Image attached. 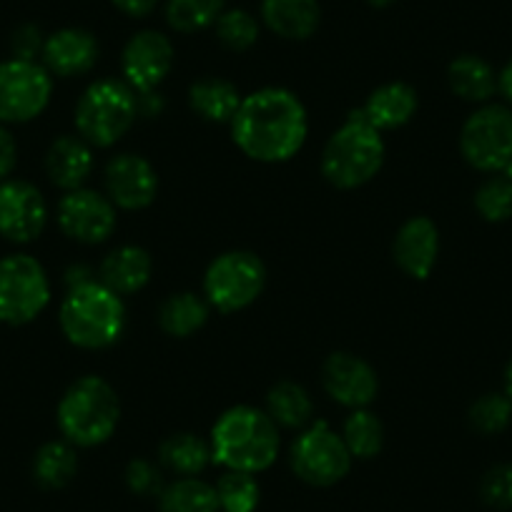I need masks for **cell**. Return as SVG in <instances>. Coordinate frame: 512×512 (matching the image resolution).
Returning <instances> with one entry per match:
<instances>
[{
    "mask_svg": "<svg viewBox=\"0 0 512 512\" xmlns=\"http://www.w3.org/2000/svg\"><path fill=\"white\" fill-rule=\"evenodd\" d=\"M267 415L272 417L277 425L289 427V430H302L304 425L312 422L314 405L309 392L304 390L302 384L294 382H279L277 387L269 390L267 397Z\"/></svg>",
    "mask_w": 512,
    "mask_h": 512,
    "instance_id": "83f0119b",
    "label": "cell"
},
{
    "mask_svg": "<svg viewBox=\"0 0 512 512\" xmlns=\"http://www.w3.org/2000/svg\"><path fill=\"white\" fill-rule=\"evenodd\" d=\"M384 164L382 131L369 126L354 111L339 131H334L322 154V174L337 189H357L377 176Z\"/></svg>",
    "mask_w": 512,
    "mask_h": 512,
    "instance_id": "277c9868",
    "label": "cell"
},
{
    "mask_svg": "<svg viewBox=\"0 0 512 512\" xmlns=\"http://www.w3.org/2000/svg\"><path fill=\"white\" fill-rule=\"evenodd\" d=\"M497 88L502 91V96L512 103V61L502 68V73L497 76Z\"/></svg>",
    "mask_w": 512,
    "mask_h": 512,
    "instance_id": "7bdbcfd3",
    "label": "cell"
},
{
    "mask_svg": "<svg viewBox=\"0 0 512 512\" xmlns=\"http://www.w3.org/2000/svg\"><path fill=\"white\" fill-rule=\"evenodd\" d=\"M216 497L224 512H254L259 505V482L249 472L229 470L216 482Z\"/></svg>",
    "mask_w": 512,
    "mask_h": 512,
    "instance_id": "1f68e13d",
    "label": "cell"
},
{
    "mask_svg": "<svg viewBox=\"0 0 512 512\" xmlns=\"http://www.w3.org/2000/svg\"><path fill=\"white\" fill-rule=\"evenodd\" d=\"M344 445L352 452V457L359 460H369V457L379 455L384 442V427L377 420V415L367 410H354L349 420L344 422Z\"/></svg>",
    "mask_w": 512,
    "mask_h": 512,
    "instance_id": "4dcf8cb0",
    "label": "cell"
},
{
    "mask_svg": "<svg viewBox=\"0 0 512 512\" xmlns=\"http://www.w3.org/2000/svg\"><path fill=\"white\" fill-rule=\"evenodd\" d=\"M161 512H219V497L216 487L199 477H181L161 490L159 495Z\"/></svg>",
    "mask_w": 512,
    "mask_h": 512,
    "instance_id": "484cf974",
    "label": "cell"
},
{
    "mask_svg": "<svg viewBox=\"0 0 512 512\" xmlns=\"http://www.w3.org/2000/svg\"><path fill=\"white\" fill-rule=\"evenodd\" d=\"M447 81H450V88L455 96L470 103L490 101L497 91V76L492 71V66L485 58L472 56V53L455 58L450 63Z\"/></svg>",
    "mask_w": 512,
    "mask_h": 512,
    "instance_id": "603a6c76",
    "label": "cell"
},
{
    "mask_svg": "<svg viewBox=\"0 0 512 512\" xmlns=\"http://www.w3.org/2000/svg\"><path fill=\"white\" fill-rule=\"evenodd\" d=\"M307 131L304 103L287 88H262L241 98L239 111L231 118L234 144L249 159L264 164H282L297 156Z\"/></svg>",
    "mask_w": 512,
    "mask_h": 512,
    "instance_id": "6da1fadb",
    "label": "cell"
},
{
    "mask_svg": "<svg viewBox=\"0 0 512 512\" xmlns=\"http://www.w3.org/2000/svg\"><path fill=\"white\" fill-rule=\"evenodd\" d=\"M352 460L342 437L322 420L304 430L292 445V470L299 480L314 487L337 485L352 470Z\"/></svg>",
    "mask_w": 512,
    "mask_h": 512,
    "instance_id": "30bf717a",
    "label": "cell"
},
{
    "mask_svg": "<svg viewBox=\"0 0 512 512\" xmlns=\"http://www.w3.org/2000/svg\"><path fill=\"white\" fill-rule=\"evenodd\" d=\"M480 495L495 510H512V465H495L480 482Z\"/></svg>",
    "mask_w": 512,
    "mask_h": 512,
    "instance_id": "d590c367",
    "label": "cell"
},
{
    "mask_svg": "<svg viewBox=\"0 0 512 512\" xmlns=\"http://www.w3.org/2000/svg\"><path fill=\"white\" fill-rule=\"evenodd\" d=\"M505 395H507V400L512 402V359L505 369Z\"/></svg>",
    "mask_w": 512,
    "mask_h": 512,
    "instance_id": "ee69618b",
    "label": "cell"
},
{
    "mask_svg": "<svg viewBox=\"0 0 512 512\" xmlns=\"http://www.w3.org/2000/svg\"><path fill=\"white\" fill-rule=\"evenodd\" d=\"M18 161V144L8 128L0 126V184L8 181Z\"/></svg>",
    "mask_w": 512,
    "mask_h": 512,
    "instance_id": "f35d334b",
    "label": "cell"
},
{
    "mask_svg": "<svg viewBox=\"0 0 512 512\" xmlns=\"http://www.w3.org/2000/svg\"><path fill=\"white\" fill-rule=\"evenodd\" d=\"M126 485L128 490L141 497L161 495V490H164V477H161V470L154 462L134 460L128 462L126 467Z\"/></svg>",
    "mask_w": 512,
    "mask_h": 512,
    "instance_id": "8d00e7d4",
    "label": "cell"
},
{
    "mask_svg": "<svg viewBox=\"0 0 512 512\" xmlns=\"http://www.w3.org/2000/svg\"><path fill=\"white\" fill-rule=\"evenodd\" d=\"M61 329L68 342L81 349L111 347L126 329L123 299L96 279L68 289L61 304Z\"/></svg>",
    "mask_w": 512,
    "mask_h": 512,
    "instance_id": "3957f363",
    "label": "cell"
},
{
    "mask_svg": "<svg viewBox=\"0 0 512 512\" xmlns=\"http://www.w3.org/2000/svg\"><path fill=\"white\" fill-rule=\"evenodd\" d=\"M209 319V302L191 292L174 294L159 309V324L171 337H191Z\"/></svg>",
    "mask_w": 512,
    "mask_h": 512,
    "instance_id": "4316f807",
    "label": "cell"
},
{
    "mask_svg": "<svg viewBox=\"0 0 512 512\" xmlns=\"http://www.w3.org/2000/svg\"><path fill=\"white\" fill-rule=\"evenodd\" d=\"M53 81L46 66L36 61L0 63V123H26L46 111Z\"/></svg>",
    "mask_w": 512,
    "mask_h": 512,
    "instance_id": "8fae6325",
    "label": "cell"
},
{
    "mask_svg": "<svg viewBox=\"0 0 512 512\" xmlns=\"http://www.w3.org/2000/svg\"><path fill=\"white\" fill-rule=\"evenodd\" d=\"M512 420V402L507 395H485L470 407V425L482 435H497Z\"/></svg>",
    "mask_w": 512,
    "mask_h": 512,
    "instance_id": "e575fe53",
    "label": "cell"
},
{
    "mask_svg": "<svg viewBox=\"0 0 512 512\" xmlns=\"http://www.w3.org/2000/svg\"><path fill=\"white\" fill-rule=\"evenodd\" d=\"M317 0H262V18L267 28L287 41H304L319 28Z\"/></svg>",
    "mask_w": 512,
    "mask_h": 512,
    "instance_id": "7402d4cb",
    "label": "cell"
},
{
    "mask_svg": "<svg viewBox=\"0 0 512 512\" xmlns=\"http://www.w3.org/2000/svg\"><path fill=\"white\" fill-rule=\"evenodd\" d=\"M106 191L113 206L126 211H139L151 206L159 191V176L154 166L136 154H121L108 161Z\"/></svg>",
    "mask_w": 512,
    "mask_h": 512,
    "instance_id": "2e32d148",
    "label": "cell"
},
{
    "mask_svg": "<svg viewBox=\"0 0 512 512\" xmlns=\"http://www.w3.org/2000/svg\"><path fill=\"white\" fill-rule=\"evenodd\" d=\"M76 470V452H73V447L68 442H46L36 452V460H33L36 482L41 487H48V490H61V487H66L76 477Z\"/></svg>",
    "mask_w": 512,
    "mask_h": 512,
    "instance_id": "f1b7e54d",
    "label": "cell"
},
{
    "mask_svg": "<svg viewBox=\"0 0 512 512\" xmlns=\"http://www.w3.org/2000/svg\"><path fill=\"white\" fill-rule=\"evenodd\" d=\"M58 226L81 244H101L116 229V206L91 189H73L58 204Z\"/></svg>",
    "mask_w": 512,
    "mask_h": 512,
    "instance_id": "7c38bea8",
    "label": "cell"
},
{
    "mask_svg": "<svg viewBox=\"0 0 512 512\" xmlns=\"http://www.w3.org/2000/svg\"><path fill=\"white\" fill-rule=\"evenodd\" d=\"M159 460L166 470L176 472V475L196 477L206 470L214 457H211V445H206L201 437L191 435V432H179L161 442Z\"/></svg>",
    "mask_w": 512,
    "mask_h": 512,
    "instance_id": "d4e9b609",
    "label": "cell"
},
{
    "mask_svg": "<svg viewBox=\"0 0 512 512\" xmlns=\"http://www.w3.org/2000/svg\"><path fill=\"white\" fill-rule=\"evenodd\" d=\"M189 103L206 121L231 123L241 106V96L234 83L224 78H201L189 88Z\"/></svg>",
    "mask_w": 512,
    "mask_h": 512,
    "instance_id": "cb8c5ba5",
    "label": "cell"
},
{
    "mask_svg": "<svg viewBox=\"0 0 512 512\" xmlns=\"http://www.w3.org/2000/svg\"><path fill=\"white\" fill-rule=\"evenodd\" d=\"M367 3L372 8H390L392 3H395V0H367Z\"/></svg>",
    "mask_w": 512,
    "mask_h": 512,
    "instance_id": "f6af8a7d",
    "label": "cell"
},
{
    "mask_svg": "<svg viewBox=\"0 0 512 512\" xmlns=\"http://www.w3.org/2000/svg\"><path fill=\"white\" fill-rule=\"evenodd\" d=\"M224 0H166V21L179 33H196L216 26Z\"/></svg>",
    "mask_w": 512,
    "mask_h": 512,
    "instance_id": "f546056e",
    "label": "cell"
},
{
    "mask_svg": "<svg viewBox=\"0 0 512 512\" xmlns=\"http://www.w3.org/2000/svg\"><path fill=\"white\" fill-rule=\"evenodd\" d=\"M460 151L477 171L500 174L512 161V108L500 103L477 108L462 126Z\"/></svg>",
    "mask_w": 512,
    "mask_h": 512,
    "instance_id": "9c48e42d",
    "label": "cell"
},
{
    "mask_svg": "<svg viewBox=\"0 0 512 512\" xmlns=\"http://www.w3.org/2000/svg\"><path fill=\"white\" fill-rule=\"evenodd\" d=\"M113 6L118 8L121 13L131 18H146L149 13L156 11L159 6V0H111Z\"/></svg>",
    "mask_w": 512,
    "mask_h": 512,
    "instance_id": "60d3db41",
    "label": "cell"
},
{
    "mask_svg": "<svg viewBox=\"0 0 512 512\" xmlns=\"http://www.w3.org/2000/svg\"><path fill=\"white\" fill-rule=\"evenodd\" d=\"M51 302L46 269L28 254L0 259V322L21 327L33 322Z\"/></svg>",
    "mask_w": 512,
    "mask_h": 512,
    "instance_id": "ba28073f",
    "label": "cell"
},
{
    "mask_svg": "<svg viewBox=\"0 0 512 512\" xmlns=\"http://www.w3.org/2000/svg\"><path fill=\"white\" fill-rule=\"evenodd\" d=\"M121 405L111 384L101 377H83L68 387L58 405V427L76 447L103 445L116 432Z\"/></svg>",
    "mask_w": 512,
    "mask_h": 512,
    "instance_id": "5b68a950",
    "label": "cell"
},
{
    "mask_svg": "<svg viewBox=\"0 0 512 512\" xmlns=\"http://www.w3.org/2000/svg\"><path fill=\"white\" fill-rule=\"evenodd\" d=\"M437 251H440V231H437L435 221L427 216H415L397 231L395 259L402 272L410 277H430L437 262Z\"/></svg>",
    "mask_w": 512,
    "mask_h": 512,
    "instance_id": "ac0fdd59",
    "label": "cell"
},
{
    "mask_svg": "<svg viewBox=\"0 0 512 512\" xmlns=\"http://www.w3.org/2000/svg\"><path fill=\"white\" fill-rule=\"evenodd\" d=\"M475 206L485 221H507L512 216V179L497 174L477 189Z\"/></svg>",
    "mask_w": 512,
    "mask_h": 512,
    "instance_id": "836d02e7",
    "label": "cell"
},
{
    "mask_svg": "<svg viewBox=\"0 0 512 512\" xmlns=\"http://www.w3.org/2000/svg\"><path fill=\"white\" fill-rule=\"evenodd\" d=\"M216 36L229 51H249L259 38V23L249 11L231 8L221 13L216 21Z\"/></svg>",
    "mask_w": 512,
    "mask_h": 512,
    "instance_id": "d6a6232c",
    "label": "cell"
},
{
    "mask_svg": "<svg viewBox=\"0 0 512 512\" xmlns=\"http://www.w3.org/2000/svg\"><path fill=\"white\" fill-rule=\"evenodd\" d=\"M88 282H93V274H91V269L83 267V264H76V267H71V269H68V272H66V284H68V289L81 287V284H88Z\"/></svg>",
    "mask_w": 512,
    "mask_h": 512,
    "instance_id": "b9f144b4",
    "label": "cell"
},
{
    "mask_svg": "<svg viewBox=\"0 0 512 512\" xmlns=\"http://www.w3.org/2000/svg\"><path fill=\"white\" fill-rule=\"evenodd\" d=\"M174 66V46L159 31H141L126 43L121 68L134 93L156 91Z\"/></svg>",
    "mask_w": 512,
    "mask_h": 512,
    "instance_id": "5bb4252c",
    "label": "cell"
},
{
    "mask_svg": "<svg viewBox=\"0 0 512 512\" xmlns=\"http://www.w3.org/2000/svg\"><path fill=\"white\" fill-rule=\"evenodd\" d=\"M139 116L134 88L123 81H96L76 106V128L86 144L108 149L126 136Z\"/></svg>",
    "mask_w": 512,
    "mask_h": 512,
    "instance_id": "8992f818",
    "label": "cell"
},
{
    "mask_svg": "<svg viewBox=\"0 0 512 512\" xmlns=\"http://www.w3.org/2000/svg\"><path fill=\"white\" fill-rule=\"evenodd\" d=\"M43 43L46 38L41 36L36 26H21L16 33H13V58H21V61H36V56L43 53Z\"/></svg>",
    "mask_w": 512,
    "mask_h": 512,
    "instance_id": "74e56055",
    "label": "cell"
},
{
    "mask_svg": "<svg viewBox=\"0 0 512 512\" xmlns=\"http://www.w3.org/2000/svg\"><path fill=\"white\" fill-rule=\"evenodd\" d=\"M43 66L61 78L88 73L98 61V41L83 28H61L43 43Z\"/></svg>",
    "mask_w": 512,
    "mask_h": 512,
    "instance_id": "e0dca14e",
    "label": "cell"
},
{
    "mask_svg": "<svg viewBox=\"0 0 512 512\" xmlns=\"http://www.w3.org/2000/svg\"><path fill=\"white\" fill-rule=\"evenodd\" d=\"M151 256L149 251L141 246H118L116 251L103 259L101 269H98V282L108 287L111 292L121 294H136L149 284L151 279Z\"/></svg>",
    "mask_w": 512,
    "mask_h": 512,
    "instance_id": "d6986e66",
    "label": "cell"
},
{
    "mask_svg": "<svg viewBox=\"0 0 512 512\" xmlns=\"http://www.w3.org/2000/svg\"><path fill=\"white\" fill-rule=\"evenodd\" d=\"M48 204L28 181L8 179L0 184V236L16 244L38 239L46 229Z\"/></svg>",
    "mask_w": 512,
    "mask_h": 512,
    "instance_id": "4fadbf2b",
    "label": "cell"
},
{
    "mask_svg": "<svg viewBox=\"0 0 512 512\" xmlns=\"http://www.w3.org/2000/svg\"><path fill=\"white\" fill-rule=\"evenodd\" d=\"M267 267L251 251H229L216 256L204 277L206 302L219 312H239L246 309L264 292Z\"/></svg>",
    "mask_w": 512,
    "mask_h": 512,
    "instance_id": "52a82bcc",
    "label": "cell"
},
{
    "mask_svg": "<svg viewBox=\"0 0 512 512\" xmlns=\"http://www.w3.org/2000/svg\"><path fill=\"white\" fill-rule=\"evenodd\" d=\"M46 171L53 184L61 186V189H81L83 181L93 171L91 144H86L81 136H61L48 149Z\"/></svg>",
    "mask_w": 512,
    "mask_h": 512,
    "instance_id": "44dd1931",
    "label": "cell"
},
{
    "mask_svg": "<svg viewBox=\"0 0 512 512\" xmlns=\"http://www.w3.org/2000/svg\"><path fill=\"white\" fill-rule=\"evenodd\" d=\"M417 111V93L415 88L407 86V83H384L379 86L372 96L367 98V103L362 106V118L374 126L377 131H392V128H400L415 116Z\"/></svg>",
    "mask_w": 512,
    "mask_h": 512,
    "instance_id": "ffe728a7",
    "label": "cell"
},
{
    "mask_svg": "<svg viewBox=\"0 0 512 512\" xmlns=\"http://www.w3.org/2000/svg\"><path fill=\"white\" fill-rule=\"evenodd\" d=\"M279 455L277 422L256 407H231L211 432V457L236 472H264Z\"/></svg>",
    "mask_w": 512,
    "mask_h": 512,
    "instance_id": "7a4b0ae2",
    "label": "cell"
},
{
    "mask_svg": "<svg viewBox=\"0 0 512 512\" xmlns=\"http://www.w3.org/2000/svg\"><path fill=\"white\" fill-rule=\"evenodd\" d=\"M136 106H139V116L156 118L161 116V111H164L166 101L159 91H146V93H136Z\"/></svg>",
    "mask_w": 512,
    "mask_h": 512,
    "instance_id": "ab89813d",
    "label": "cell"
},
{
    "mask_svg": "<svg viewBox=\"0 0 512 512\" xmlns=\"http://www.w3.org/2000/svg\"><path fill=\"white\" fill-rule=\"evenodd\" d=\"M322 384L334 402L352 410H364L372 405L379 390L374 369L349 352H337L324 362Z\"/></svg>",
    "mask_w": 512,
    "mask_h": 512,
    "instance_id": "9a60e30c",
    "label": "cell"
}]
</instances>
